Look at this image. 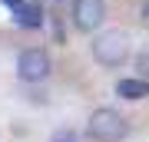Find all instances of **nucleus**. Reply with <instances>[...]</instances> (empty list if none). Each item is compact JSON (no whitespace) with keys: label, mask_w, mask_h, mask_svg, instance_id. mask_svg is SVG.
<instances>
[{"label":"nucleus","mask_w":149,"mask_h":142,"mask_svg":"<svg viewBox=\"0 0 149 142\" xmlns=\"http://www.w3.org/2000/svg\"><path fill=\"white\" fill-rule=\"evenodd\" d=\"M139 20H143V23L149 26V0H146V3H143V17H139Z\"/></svg>","instance_id":"obj_10"},{"label":"nucleus","mask_w":149,"mask_h":142,"mask_svg":"<svg viewBox=\"0 0 149 142\" xmlns=\"http://www.w3.org/2000/svg\"><path fill=\"white\" fill-rule=\"evenodd\" d=\"M106 20V0H76L73 3V26L80 33L100 30Z\"/></svg>","instance_id":"obj_4"},{"label":"nucleus","mask_w":149,"mask_h":142,"mask_svg":"<svg viewBox=\"0 0 149 142\" xmlns=\"http://www.w3.org/2000/svg\"><path fill=\"white\" fill-rule=\"evenodd\" d=\"M93 60L100 66H123L129 60V33L126 30H106L93 40Z\"/></svg>","instance_id":"obj_2"},{"label":"nucleus","mask_w":149,"mask_h":142,"mask_svg":"<svg viewBox=\"0 0 149 142\" xmlns=\"http://www.w3.org/2000/svg\"><path fill=\"white\" fill-rule=\"evenodd\" d=\"M126 132H129V122L109 106L93 109L90 122H86V136L93 142H119V139H126Z\"/></svg>","instance_id":"obj_1"},{"label":"nucleus","mask_w":149,"mask_h":142,"mask_svg":"<svg viewBox=\"0 0 149 142\" xmlns=\"http://www.w3.org/2000/svg\"><path fill=\"white\" fill-rule=\"evenodd\" d=\"M50 142H80V136H76L73 129H56L53 136H50Z\"/></svg>","instance_id":"obj_7"},{"label":"nucleus","mask_w":149,"mask_h":142,"mask_svg":"<svg viewBox=\"0 0 149 142\" xmlns=\"http://www.w3.org/2000/svg\"><path fill=\"white\" fill-rule=\"evenodd\" d=\"M139 69H143V76L149 79V53H143V56H139V63H136Z\"/></svg>","instance_id":"obj_8"},{"label":"nucleus","mask_w":149,"mask_h":142,"mask_svg":"<svg viewBox=\"0 0 149 142\" xmlns=\"http://www.w3.org/2000/svg\"><path fill=\"white\" fill-rule=\"evenodd\" d=\"M0 3H3V7H10V10H17V7H23V3H27V0H0Z\"/></svg>","instance_id":"obj_9"},{"label":"nucleus","mask_w":149,"mask_h":142,"mask_svg":"<svg viewBox=\"0 0 149 142\" xmlns=\"http://www.w3.org/2000/svg\"><path fill=\"white\" fill-rule=\"evenodd\" d=\"M13 23L23 26V30H37V26L43 23V7L40 3H23L13 10Z\"/></svg>","instance_id":"obj_6"},{"label":"nucleus","mask_w":149,"mask_h":142,"mask_svg":"<svg viewBox=\"0 0 149 142\" xmlns=\"http://www.w3.org/2000/svg\"><path fill=\"white\" fill-rule=\"evenodd\" d=\"M116 96H123V99H146L149 96V79L146 76H133V79H119L116 83Z\"/></svg>","instance_id":"obj_5"},{"label":"nucleus","mask_w":149,"mask_h":142,"mask_svg":"<svg viewBox=\"0 0 149 142\" xmlns=\"http://www.w3.org/2000/svg\"><path fill=\"white\" fill-rule=\"evenodd\" d=\"M50 69H53L50 53L40 50V46H30V50H23L20 56H17V76H20L23 83H40V79L50 76Z\"/></svg>","instance_id":"obj_3"}]
</instances>
